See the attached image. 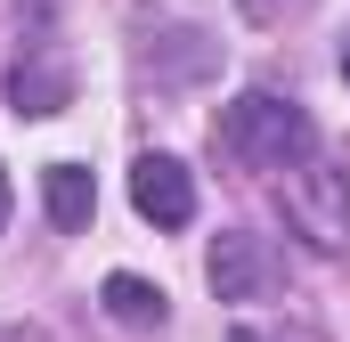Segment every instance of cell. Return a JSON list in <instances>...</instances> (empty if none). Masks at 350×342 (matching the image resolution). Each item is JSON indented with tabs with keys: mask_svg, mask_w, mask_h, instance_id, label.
<instances>
[{
	"mask_svg": "<svg viewBox=\"0 0 350 342\" xmlns=\"http://www.w3.org/2000/svg\"><path fill=\"white\" fill-rule=\"evenodd\" d=\"M228 342H261V334H253V326H237V334H228Z\"/></svg>",
	"mask_w": 350,
	"mask_h": 342,
	"instance_id": "obj_9",
	"label": "cell"
},
{
	"mask_svg": "<svg viewBox=\"0 0 350 342\" xmlns=\"http://www.w3.org/2000/svg\"><path fill=\"white\" fill-rule=\"evenodd\" d=\"M204 269H212V293H220V302H253L269 277H277V269H269V253H261V237H220Z\"/></svg>",
	"mask_w": 350,
	"mask_h": 342,
	"instance_id": "obj_5",
	"label": "cell"
},
{
	"mask_svg": "<svg viewBox=\"0 0 350 342\" xmlns=\"http://www.w3.org/2000/svg\"><path fill=\"white\" fill-rule=\"evenodd\" d=\"M98 302H106V318H122V326H163V318H172L163 285H147V277H131V269H114Z\"/></svg>",
	"mask_w": 350,
	"mask_h": 342,
	"instance_id": "obj_7",
	"label": "cell"
},
{
	"mask_svg": "<svg viewBox=\"0 0 350 342\" xmlns=\"http://www.w3.org/2000/svg\"><path fill=\"white\" fill-rule=\"evenodd\" d=\"M8 106H16V114H57V106H74V74H66V57H49V41H41L33 57H16Z\"/></svg>",
	"mask_w": 350,
	"mask_h": 342,
	"instance_id": "obj_4",
	"label": "cell"
},
{
	"mask_svg": "<svg viewBox=\"0 0 350 342\" xmlns=\"http://www.w3.org/2000/svg\"><path fill=\"white\" fill-rule=\"evenodd\" d=\"M285 220L318 245V253H342L350 245V171L334 163H301V171H285Z\"/></svg>",
	"mask_w": 350,
	"mask_h": 342,
	"instance_id": "obj_2",
	"label": "cell"
},
{
	"mask_svg": "<svg viewBox=\"0 0 350 342\" xmlns=\"http://www.w3.org/2000/svg\"><path fill=\"white\" fill-rule=\"evenodd\" d=\"M131 204L155 228H187L196 220V179H187V163L179 155H139L131 163Z\"/></svg>",
	"mask_w": 350,
	"mask_h": 342,
	"instance_id": "obj_3",
	"label": "cell"
},
{
	"mask_svg": "<svg viewBox=\"0 0 350 342\" xmlns=\"http://www.w3.org/2000/svg\"><path fill=\"white\" fill-rule=\"evenodd\" d=\"M41 196H49V220H57L66 237H82L90 212H98V187H90L82 163H49V171H41Z\"/></svg>",
	"mask_w": 350,
	"mask_h": 342,
	"instance_id": "obj_6",
	"label": "cell"
},
{
	"mask_svg": "<svg viewBox=\"0 0 350 342\" xmlns=\"http://www.w3.org/2000/svg\"><path fill=\"white\" fill-rule=\"evenodd\" d=\"M0 228H8V171H0Z\"/></svg>",
	"mask_w": 350,
	"mask_h": 342,
	"instance_id": "obj_8",
	"label": "cell"
},
{
	"mask_svg": "<svg viewBox=\"0 0 350 342\" xmlns=\"http://www.w3.org/2000/svg\"><path fill=\"white\" fill-rule=\"evenodd\" d=\"M342 74H350V33H342Z\"/></svg>",
	"mask_w": 350,
	"mask_h": 342,
	"instance_id": "obj_10",
	"label": "cell"
},
{
	"mask_svg": "<svg viewBox=\"0 0 350 342\" xmlns=\"http://www.w3.org/2000/svg\"><path fill=\"white\" fill-rule=\"evenodd\" d=\"M220 147H228L237 163H253V171H301L318 155V131H310V114H301L293 98L245 90V98L220 114Z\"/></svg>",
	"mask_w": 350,
	"mask_h": 342,
	"instance_id": "obj_1",
	"label": "cell"
}]
</instances>
